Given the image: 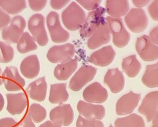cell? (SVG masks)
I'll list each match as a JSON object with an SVG mask.
<instances>
[{
    "instance_id": "f6af8a7d",
    "label": "cell",
    "mask_w": 158,
    "mask_h": 127,
    "mask_svg": "<svg viewBox=\"0 0 158 127\" xmlns=\"http://www.w3.org/2000/svg\"><path fill=\"white\" fill-rule=\"evenodd\" d=\"M157 118H158V115L155 117L154 119L153 120V125L151 126V127H158V120H157Z\"/></svg>"
},
{
    "instance_id": "8d00e7d4",
    "label": "cell",
    "mask_w": 158,
    "mask_h": 127,
    "mask_svg": "<svg viewBox=\"0 0 158 127\" xmlns=\"http://www.w3.org/2000/svg\"><path fill=\"white\" fill-rule=\"evenodd\" d=\"M148 11L152 19L157 21L158 20V1L156 0L150 5L148 7Z\"/></svg>"
},
{
    "instance_id": "484cf974",
    "label": "cell",
    "mask_w": 158,
    "mask_h": 127,
    "mask_svg": "<svg viewBox=\"0 0 158 127\" xmlns=\"http://www.w3.org/2000/svg\"><path fill=\"white\" fill-rule=\"evenodd\" d=\"M123 70L129 77L137 76L141 70L142 65L138 61L136 55H133L123 58L122 62Z\"/></svg>"
},
{
    "instance_id": "30bf717a",
    "label": "cell",
    "mask_w": 158,
    "mask_h": 127,
    "mask_svg": "<svg viewBox=\"0 0 158 127\" xmlns=\"http://www.w3.org/2000/svg\"><path fill=\"white\" fill-rule=\"evenodd\" d=\"M2 80L6 89L9 91L22 90L25 85V81L20 76L18 69L15 66H8L3 72Z\"/></svg>"
},
{
    "instance_id": "6da1fadb",
    "label": "cell",
    "mask_w": 158,
    "mask_h": 127,
    "mask_svg": "<svg viewBox=\"0 0 158 127\" xmlns=\"http://www.w3.org/2000/svg\"><path fill=\"white\" fill-rule=\"evenodd\" d=\"M61 18L65 27L69 31H75L84 25L86 13L77 2H73L63 11Z\"/></svg>"
},
{
    "instance_id": "60d3db41",
    "label": "cell",
    "mask_w": 158,
    "mask_h": 127,
    "mask_svg": "<svg viewBox=\"0 0 158 127\" xmlns=\"http://www.w3.org/2000/svg\"><path fill=\"white\" fill-rule=\"evenodd\" d=\"M21 127H36L35 125L33 123L32 120L28 115L24 117L23 120L21 123Z\"/></svg>"
},
{
    "instance_id": "5b68a950",
    "label": "cell",
    "mask_w": 158,
    "mask_h": 127,
    "mask_svg": "<svg viewBox=\"0 0 158 127\" xmlns=\"http://www.w3.org/2000/svg\"><path fill=\"white\" fill-rule=\"evenodd\" d=\"M27 26V23L21 15L14 17L9 25L3 28L2 38L9 44H15L19 41L24 33V30Z\"/></svg>"
},
{
    "instance_id": "7bdbcfd3",
    "label": "cell",
    "mask_w": 158,
    "mask_h": 127,
    "mask_svg": "<svg viewBox=\"0 0 158 127\" xmlns=\"http://www.w3.org/2000/svg\"><path fill=\"white\" fill-rule=\"evenodd\" d=\"M39 127H61V126L54 123L51 120H48L41 125H40Z\"/></svg>"
},
{
    "instance_id": "f546056e",
    "label": "cell",
    "mask_w": 158,
    "mask_h": 127,
    "mask_svg": "<svg viewBox=\"0 0 158 127\" xmlns=\"http://www.w3.org/2000/svg\"><path fill=\"white\" fill-rule=\"evenodd\" d=\"M0 8L6 13L15 15L21 13L27 8V3L24 0L22 1H4L0 0Z\"/></svg>"
},
{
    "instance_id": "e575fe53",
    "label": "cell",
    "mask_w": 158,
    "mask_h": 127,
    "mask_svg": "<svg viewBox=\"0 0 158 127\" xmlns=\"http://www.w3.org/2000/svg\"><path fill=\"white\" fill-rule=\"evenodd\" d=\"M47 3L48 2L46 0H44V1H32V0H30L28 1L29 6L34 11H42V9L45 8Z\"/></svg>"
},
{
    "instance_id": "7c38bea8",
    "label": "cell",
    "mask_w": 158,
    "mask_h": 127,
    "mask_svg": "<svg viewBox=\"0 0 158 127\" xmlns=\"http://www.w3.org/2000/svg\"><path fill=\"white\" fill-rule=\"evenodd\" d=\"M75 53V46L73 44L67 43L63 45L52 46L48 52L47 58L52 63L63 62L72 59Z\"/></svg>"
},
{
    "instance_id": "44dd1931",
    "label": "cell",
    "mask_w": 158,
    "mask_h": 127,
    "mask_svg": "<svg viewBox=\"0 0 158 127\" xmlns=\"http://www.w3.org/2000/svg\"><path fill=\"white\" fill-rule=\"evenodd\" d=\"M48 85L45 77L38 78L28 85L26 90L28 95L33 100L42 102L46 99Z\"/></svg>"
},
{
    "instance_id": "9a60e30c",
    "label": "cell",
    "mask_w": 158,
    "mask_h": 127,
    "mask_svg": "<svg viewBox=\"0 0 158 127\" xmlns=\"http://www.w3.org/2000/svg\"><path fill=\"white\" fill-rule=\"evenodd\" d=\"M83 98L90 103H103L108 98V92L99 82H94L86 87L82 94Z\"/></svg>"
},
{
    "instance_id": "2e32d148",
    "label": "cell",
    "mask_w": 158,
    "mask_h": 127,
    "mask_svg": "<svg viewBox=\"0 0 158 127\" xmlns=\"http://www.w3.org/2000/svg\"><path fill=\"white\" fill-rule=\"evenodd\" d=\"M111 35L106 18L96 29V31L88 38L87 46L90 50H94L106 45L110 41Z\"/></svg>"
},
{
    "instance_id": "cb8c5ba5",
    "label": "cell",
    "mask_w": 158,
    "mask_h": 127,
    "mask_svg": "<svg viewBox=\"0 0 158 127\" xmlns=\"http://www.w3.org/2000/svg\"><path fill=\"white\" fill-rule=\"evenodd\" d=\"M129 10L128 1H109L106 2V11L113 18H119L126 15Z\"/></svg>"
},
{
    "instance_id": "7402d4cb",
    "label": "cell",
    "mask_w": 158,
    "mask_h": 127,
    "mask_svg": "<svg viewBox=\"0 0 158 127\" xmlns=\"http://www.w3.org/2000/svg\"><path fill=\"white\" fill-rule=\"evenodd\" d=\"M21 74L28 79H33L38 76L40 71L39 59L36 55L26 57L22 61L20 66Z\"/></svg>"
},
{
    "instance_id": "d4e9b609",
    "label": "cell",
    "mask_w": 158,
    "mask_h": 127,
    "mask_svg": "<svg viewBox=\"0 0 158 127\" xmlns=\"http://www.w3.org/2000/svg\"><path fill=\"white\" fill-rule=\"evenodd\" d=\"M69 97L66 84H52L50 87L49 101L52 104H61L66 102Z\"/></svg>"
},
{
    "instance_id": "bcb514c9",
    "label": "cell",
    "mask_w": 158,
    "mask_h": 127,
    "mask_svg": "<svg viewBox=\"0 0 158 127\" xmlns=\"http://www.w3.org/2000/svg\"><path fill=\"white\" fill-rule=\"evenodd\" d=\"M2 75H3V72H2V70L1 69V68H0V85H2V84H3Z\"/></svg>"
},
{
    "instance_id": "836d02e7",
    "label": "cell",
    "mask_w": 158,
    "mask_h": 127,
    "mask_svg": "<svg viewBox=\"0 0 158 127\" xmlns=\"http://www.w3.org/2000/svg\"><path fill=\"white\" fill-rule=\"evenodd\" d=\"M77 2L82 6L84 8H85L87 10H95L100 6L102 3V1L100 0H96V1H87V0H77Z\"/></svg>"
},
{
    "instance_id": "7a4b0ae2",
    "label": "cell",
    "mask_w": 158,
    "mask_h": 127,
    "mask_svg": "<svg viewBox=\"0 0 158 127\" xmlns=\"http://www.w3.org/2000/svg\"><path fill=\"white\" fill-rule=\"evenodd\" d=\"M109 30L113 35V42L118 48L125 47L130 41L131 35L123 25L120 18H106Z\"/></svg>"
},
{
    "instance_id": "4dcf8cb0",
    "label": "cell",
    "mask_w": 158,
    "mask_h": 127,
    "mask_svg": "<svg viewBox=\"0 0 158 127\" xmlns=\"http://www.w3.org/2000/svg\"><path fill=\"white\" fill-rule=\"evenodd\" d=\"M28 115L34 123H39L46 118L47 112L46 109L42 105L33 103L29 107Z\"/></svg>"
},
{
    "instance_id": "277c9868",
    "label": "cell",
    "mask_w": 158,
    "mask_h": 127,
    "mask_svg": "<svg viewBox=\"0 0 158 127\" xmlns=\"http://www.w3.org/2000/svg\"><path fill=\"white\" fill-rule=\"evenodd\" d=\"M127 27L132 33H140L148 26V19L145 11L142 9L133 8L125 17Z\"/></svg>"
},
{
    "instance_id": "3957f363",
    "label": "cell",
    "mask_w": 158,
    "mask_h": 127,
    "mask_svg": "<svg viewBox=\"0 0 158 127\" xmlns=\"http://www.w3.org/2000/svg\"><path fill=\"white\" fill-rule=\"evenodd\" d=\"M28 28L33 38L40 46H44L48 43L49 39L45 28V19L42 14H34L30 17Z\"/></svg>"
},
{
    "instance_id": "1f68e13d",
    "label": "cell",
    "mask_w": 158,
    "mask_h": 127,
    "mask_svg": "<svg viewBox=\"0 0 158 127\" xmlns=\"http://www.w3.org/2000/svg\"><path fill=\"white\" fill-rule=\"evenodd\" d=\"M15 52L12 46L8 44L0 41V63H9L14 58Z\"/></svg>"
},
{
    "instance_id": "52a82bcc",
    "label": "cell",
    "mask_w": 158,
    "mask_h": 127,
    "mask_svg": "<svg viewBox=\"0 0 158 127\" xmlns=\"http://www.w3.org/2000/svg\"><path fill=\"white\" fill-rule=\"evenodd\" d=\"M106 12L105 8L99 7L88 13L85 22L80 30V35L82 38L90 37L96 31L105 19L104 15Z\"/></svg>"
},
{
    "instance_id": "ee69618b",
    "label": "cell",
    "mask_w": 158,
    "mask_h": 127,
    "mask_svg": "<svg viewBox=\"0 0 158 127\" xmlns=\"http://www.w3.org/2000/svg\"><path fill=\"white\" fill-rule=\"evenodd\" d=\"M4 105H5L4 98H3L2 94H0V112H1L3 110Z\"/></svg>"
},
{
    "instance_id": "9c48e42d",
    "label": "cell",
    "mask_w": 158,
    "mask_h": 127,
    "mask_svg": "<svg viewBox=\"0 0 158 127\" xmlns=\"http://www.w3.org/2000/svg\"><path fill=\"white\" fill-rule=\"evenodd\" d=\"M136 50L142 59L152 62L158 59V46L153 44L147 35H142L137 39Z\"/></svg>"
},
{
    "instance_id": "d6986e66",
    "label": "cell",
    "mask_w": 158,
    "mask_h": 127,
    "mask_svg": "<svg viewBox=\"0 0 158 127\" xmlns=\"http://www.w3.org/2000/svg\"><path fill=\"white\" fill-rule=\"evenodd\" d=\"M115 57V52L113 47L107 46L93 52L89 58V62L96 66L105 67L111 64Z\"/></svg>"
},
{
    "instance_id": "4316f807",
    "label": "cell",
    "mask_w": 158,
    "mask_h": 127,
    "mask_svg": "<svg viewBox=\"0 0 158 127\" xmlns=\"http://www.w3.org/2000/svg\"><path fill=\"white\" fill-rule=\"evenodd\" d=\"M142 81L150 88H156L158 87V63L146 66Z\"/></svg>"
},
{
    "instance_id": "7dc6e473",
    "label": "cell",
    "mask_w": 158,
    "mask_h": 127,
    "mask_svg": "<svg viewBox=\"0 0 158 127\" xmlns=\"http://www.w3.org/2000/svg\"><path fill=\"white\" fill-rule=\"evenodd\" d=\"M109 127H113V125H110V126H109Z\"/></svg>"
},
{
    "instance_id": "74e56055",
    "label": "cell",
    "mask_w": 158,
    "mask_h": 127,
    "mask_svg": "<svg viewBox=\"0 0 158 127\" xmlns=\"http://www.w3.org/2000/svg\"><path fill=\"white\" fill-rule=\"evenodd\" d=\"M17 122L10 117L0 119V127H18Z\"/></svg>"
},
{
    "instance_id": "b9f144b4",
    "label": "cell",
    "mask_w": 158,
    "mask_h": 127,
    "mask_svg": "<svg viewBox=\"0 0 158 127\" xmlns=\"http://www.w3.org/2000/svg\"><path fill=\"white\" fill-rule=\"evenodd\" d=\"M132 3L138 9H141L142 7L146 6L147 5L150 3V1H148H148L147 0H145V1H140V0L138 1V0H133Z\"/></svg>"
},
{
    "instance_id": "f1b7e54d",
    "label": "cell",
    "mask_w": 158,
    "mask_h": 127,
    "mask_svg": "<svg viewBox=\"0 0 158 127\" xmlns=\"http://www.w3.org/2000/svg\"><path fill=\"white\" fill-rule=\"evenodd\" d=\"M17 50L21 54L36 50L38 46L32 37L27 32L24 33L17 42Z\"/></svg>"
},
{
    "instance_id": "f35d334b",
    "label": "cell",
    "mask_w": 158,
    "mask_h": 127,
    "mask_svg": "<svg viewBox=\"0 0 158 127\" xmlns=\"http://www.w3.org/2000/svg\"><path fill=\"white\" fill-rule=\"evenodd\" d=\"M69 3V1L68 0H65V1H63V0H60V1H57V0H52L50 2L51 7L54 9H56V10H59L62 8H63L65 6Z\"/></svg>"
},
{
    "instance_id": "5bb4252c",
    "label": "cell",
    "mask_w": 158,
    "mask_h": 127,
    "mask_svg": "<svg viewBox=\"0 0 158 127\" xmlns=\"http://www.w3.org/2000/svg\"><path fill=\"white\" fill-rule=\"evenodd\" d=\"M140 99V94L132 91L125 94L117 103L116 113L118 115H127L132 113L139 103Z\"/></svg>"
},
{
    "instance_id": "ac0fdd59",
    "label": "cell",
    "mask_w": 158,
    "mask_h": 127,
    "mask_svg": "<svg viewBox=\"0 0 158 127\" xmlns=\"http://www.w3.org/2000/svg\"><path fill=\"white\" fill-rule=\"evenodd\" d=\"M103 81L113 94H118L121 91L125 84V77L122 72L118 68L108 70L104 76Z\"/></svg>"
},
{
    "instance_id": "ab89813d",
    "label": "cell",
    "mask_w": 158,
    "mask_h": 127,
    "mask_svg": "<svg viewBox=\"0 0 158 127\" xmlns=\"http://www.w3.org/2000/svg\"><path fill=\"white\" fill-rule=\"evenodd\" d=\"M150 38V41L154 44L155 45H158V27H156L153 29H152L150 33V36L148 37Z\"/></svg>"
},
{
    "instance_id": "d590c367",
    "label": "cell",
    "mask_w": 158,
    "mask_h": 127,
    "mask_svg": "<svg viewBox=\"0 0 158 127\" xmlns=\"http://www.w3.org/2000/svg\"><path fill=\"white\" fill-rule=\"evenodd\" d=\"M11 17L0 8V30L6 27L11 23Z\"/></svg>"
},
{
    "instance_id": "4fadbf2b",
    "label": "cell",
    "mask_w": 158,
    "mask_h": 127,
    "mask_svg": "<svg viewBox=\"0 0 158 127\" xmlns=\"http://www.w3.org/2000/svg\"><path fill=\"white\" fill-rule=\"evenodd\" d=\"M138 112L146 118L148 123H150L158 115V92L152 91L148 94L142 100Z\"/></svg>"
},
{
    "instance_id": "d6a6232c",
    "label": "cell",
    "mask_w": 158,
    "mask_h": 127,
    "mask_svg": "<svg viewBox=\"0 0 158 127\" xmlns=\"http://www.w3.org/2000/svg\"><path fill=\"white\" fill-rule=\"evenodd\" d=\"M77 127H104V125L101 120H90L79 116L76 123Z\"/></svg>"
},
{
    "instance_id": "e0dca14e",
    "label": "cell",
    "mask_w": 158,
    "mask_h": 127,
    "mask_svg": "<svg viewBox=\"0 0 158 127\" xmlns=\"http://www.w3.org/2000/svg\"><path fill=\"white\" fill-rule=\"evenodd\" d=\"M77 110L81 116L87 119L101 120L106 115V109L103 106L94 105L84 101H80L78 103Z\"/></svg>"
},
{
    "instance_id": "8fae6325",
    "label": "cell",
    "mask_w": 158,
    "mask_h": 127,
    "mask_svg": "<svg viewBox=\"0 0 158 127\" xmlns=\"http://www.w3.org/2000/svg\"><path fill=\"white\" fill-rule=\"evenodd\" d=\"M49 118L53 123L60 126H68L74 120V112L70 104L57 106L51 110Z\"/></svg>"
},
{
    "instance_id": "83f0119b",
    "label": "cell",
    "mask_w": 158,
    "mask_h": 127,
    "mask_svg": "<svg viewBox=\"0 0 158 127\" xmlns=\"http://www.w3.org/2000/svg\"><path fill=\"white\" fill-rule=\"evenodd\" d=\"M115 127H145V123L142 116L132 113L125 117L117 119L115 121Z\"/></svg>"
},
{
    "instance_id": "ba28073f",
    "label": "cell",
    "mask_w": 158,
    "mask_h": 127,
    "mask_svg": "<svg viewBox=\"0 0 158 127\" xmlns=\"http://www.w3.org/2000/svg\"><path fill=\"white\" fill-rule=\"evenodd\" d=\"M96 68L85 65L79 68L69 83V88L73 91H80L88 82L91 81L96 75Z\"/></svg>"
},
{
    "instance_id": "603a6c76",
    "label": "cell",
    "mask_w": 158,
    "mask_h": 127,
    "mask_svg": "<svg viewBox=\"0 0 158 127\" xmlns=\"http://www.w3.org/2000/svg\"><path fill=\"white\" fill-rule=\"evenodd\" d=\"M78 66V62L76 59H70L58 64L54 70V76L57 80L65 81L69 79Z\"/></svg>"
},
{
    "instance_id": "8992f818",
    "label": "cell",
    "mask_w": 158,
    "mask_h": 127,
    "mask_svg": "<svg viewBox=\"0 0 158 127\" xmlns=\"http://www.w3.org/2000/svg\"><path fill=\"white\" fill-rule=\"evenodd\" d=\"M46 23L52 41L53 42H65L70 38V34L61 25L59 16L57 13L55 11L49 13L47 16Z\"/></svg>"
},
{
    "instance_id": "ffe728a7",
    "label": "cell",
    "mask_w": 158,
    "mask_h": 127,
    "mask_svg": "<svg viewBox=\"0 0 158 127\" xmlns=\"http://www.w3.org/2000/svg\"><path fill=\"white\" fill-rule=\"evenodd\" d=\"M6 97L7 99V111L12 115L21 114L27 107L28 100L24 93L8 94Z\"/></svg>"
}]
</instances>
